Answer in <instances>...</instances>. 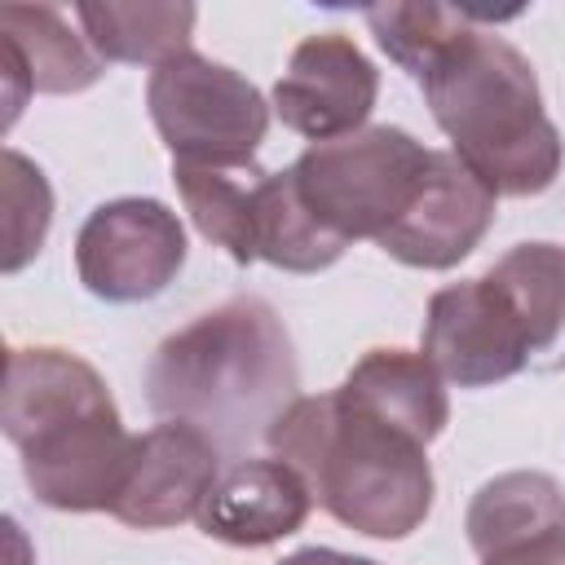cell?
Listing matches in <instances>:
<instances>
[{
  "label": "cell",
  "mask_w": 565,
  "mask_h": 565,
  "mask_svg": "<svg viewBox=\"0 0 565 565\" xmlns=\"http://www.w3.org/2000/svg\"><path fill=\"white\" fill-rule=\"evenodd\" d=\"M300 366L278 309L260 296H230L172 331L146 366V402L159 419L207 433L221 450L265 441L300 397Z\"/></svg>",
  "instance_id": "1"
},
{
  "label": "cell",
  "mask_w": 565,
  "mask_h": 565,
  "mask_svg": "<svg viewBox=\"0 0 565 565\" xmlns=\"http://www.w3.org/2000/svg\"><path fill=\"white\" fill-rule=\"evenodd\" d=\"M4 437L31 494L53 512H110L137 437L93 362L57 344L9 349L0 393Z\"/></svg>",
  "instance_id": "2"
},
{
  "label": "cell",
  "mask_w": 565,
  "mask_h": 565,
  "mask_svg": "<svg viewBox=\"0 0 565 565\" xmlns=\"http://www.w3.org/2000/svg\"><path fill=\"white\" fill-rule=\"evenodd\" d=\"M265 446L300 472L318 508L366 539H406L433 508L428 446L340 388L296 397Z\"/></svg>",
  "instance_id": "3"
},
{
  "label": "cell",
  "mask_w": 565,
  "mask_h": 565,
  "mask_svg": "<svg viewBox=\"0 0 565 565\" xmlns=\"http://www.w3.org/2000/svg\"><path fill=\"white\" fill-rule=\"evenodd\" d=\"M450 154L499 199L543 194L561 172V132L543 115L530 57L494 31L472 26L419 79Z\"/></svg>",
  "instance_id": "4"
},
{
  "label": "cell",
  "mask_w": 565,
  "mask_h": 565,
  "mask_svg": "<svg viewBox=\"0 0 565 565\" xmlns=\"http://www.w3.org/2000/svg\"><path fill=\"white\" fill-rule=\"evenodd\" d=\"M428 154L433 150L419 146L406 128L371 124L335 141H313L291 163V177L309 212L331 234H340L344 243L380 238L415 203Z\"/></svg>",
  "instance_id": "5"
},
{
  "label": "cell",
  "mask_w": 565,
  "mask_h": 565,
  "mask_svg": "<svg viewBox=\"0 0 565 565\" xmlns=\"http://www.w3.org/2000/svg\"><path fill=\"white\" fill-rule=\"evenodd\" d=\"M150 119L181 163L207 168H252L265 132L269 102L238 71L185 49L150 71L146 84Z\"/></svg>",
  "instance_id": "6"
},
{
  "label": "cell",
  "mask_w": 565,
  "mask_h": 565,
  "mask_svg": "<svg viewBox=\"0 0 565 565\" xmlns=\"http://www.w3.org/2000/svg\"><path fill=\"white\" fill-rule=\"evenodd\" d=\"M185 265V230L159 199H110L75 234L79 282L110 305H141L168 291Z\"/></svg>",
  "instance_id": "7"
},
{
  "label": "cell",
  "mask_w": 565,
  "mask_h": 565,
  "mask_svg": "<svg viewBox=\"0 0 565 565\" xmlns=\"http://www.w3.org/2000/svg\"><path fill=\"white\" fill-rule=\"evenodd\" d=\"M424 358L459 388H486L521 375L525 335L508 296L486 274L433 291L424 318Z\"/></svg>",
  "instance_id": "8"
},
{
  "label": "cell",
  "mask_w": 565,
  "mask_h": 565,
  "mask_svg": "<svg viewBox=\"0 0 565 565\" xmlns=\"http://www.w3.org/2000/svg\"><path fill=\"white\" fill-rule=\"evenodd\" d=\"M375 97L380 71L371 57L349 35L322 31L291 49L282 79L274 84V115L309 141H335L366 128Z\"/></svg>",
  "instance_id": "9"
},
{
  "label": "cell",
  "mask_w": 565,
  "mask_h": 565,
  "mask_svg": "<svg viewBox=\"0 0 565 565\" xmlns=\"http://www.w3.org/2000/svg\"><path fill=\"white\" fill-rule=\"evenodd\" d=\"M216 477H221V446L190 424L163 419L137 437L110 516L132 530L181 525L203 512Z\"/></svg>",
  "instance_id": "10"
},
{
  "label": "cell",
  "mask_w": 565,
  "mask_h": 565,
  "mask_svg": "<svg viewBox=\"0 0 565 565\" xmlns=\"http://www.w3.org/2000/svg\"><path fill=\"white\" fill-rule=\"evenodd\" d=\"M490 221L494 194L450 150H433L415 203L375 243L411 269H450L486 238Z\"/></svg>",
  "instance_id": "11"
},
{
  "label": "cell",
  "mask_w": 565,
  "mask_h": 565,
  "mask_svg": "<svg viewBox=\"0 0 565 565\" xmlns=\"http://www.w3.org/2000/svg\"><path fill=\"white\" fill-rule=\"evenodd\" d=\"M309 508H313V494L291 463L238 459L216 477L199 512V530L230 547H269L296 534Z\"/></svg>",
  "instance_id": "12"
},
{
  "label": "cell",
  "mask_w": 565,
  "mask_h": 565,
  "mask_svg": "<svg viewBox=\"0 0 565 565\" xmlns=\"http://www.w3.org/2000/svg\"><path fill=\"white\" fill-rule=\"evenodd\" d=\"M486 278L508 296L521 322L525 371H565V247L516 243L486 269Z\"/></svg>",
  "instance_id": "13"
},
{
  "label": "cell",
  "mask_w": 565,
  "mask_h": 565,
  "mask_svg": "<svg viewBox=\"0 0 565 565\" xmlns=\"http://www.w3.org/2000/svg\"><path fill=\"white\" fill-rule=\"evenodd\" d=\"M340 393L353 397L358 406L384 415L388 424L406 428L424 446L433 437H441V428L450 419V402H446L441 375L433 371V362L424 353H406V349H371V353H362L353 362V371L344 375Z\"/></svg>",
  "instance_id": "14"
},
{
  "label": "cell",
  "mask_w": 565,
  "mask_h": 565,
  "mask_svg": "<svg viewBox=\"0 0 565 565\" xmlns=\"http://www.w3.org/2000/svg\"><path fill=\"white\" fill-rule=\"evenodd\" d=\"M463 530H468L477 561L508 552L516 543L556 534V530H565V490L556 477L534 472V468L499 472L494 481H486L472 494Z\"/></svg>",
  "instance_id": "15"
},
{
  "label": "cell",
  "mask_w": 565,
  "mask_h": 565,
  "mask_svg": "<svg viewBox=\"0 0 565 565\" xmlns=\"http://www.w3.org/2000/svg\"><path fill=\"white\" fill-rule=\"evenodd\" d=\"M0 44L22 57L31 93H84L106 71L97 49L53 4H0Z\"/></svg>",
  "instance_id": "16"
},
{
  "label": "cell",
  "mask_w": 565,
  "mask_h": 565,
  "mask_svg": "<svg viewBox=\"0 0 565 565\" xmlns=\"http://www.w3.org/2000/svg\"><path fill=\"white\" fill-rule=\"evenodd\" d=\"M252 199H256V260H269L274 269L287 274H318L344 256L349 243L309 212L291 168L260 172Z\"/></svg>",
  "instance_id": "17"
},
{
  "label": "cell",
  "mask_w": 565,
  "mask_h": 565,
  "mask_svg": "<svg viewBox=\"0 0 565 565\" xmlns=\"http://www.w3.org/2000/svg\"><path fill=\"white\" fill-rule=\"evenodd\" d=\"M84 40L102 62H168L190 49L194 4H75Z\"/></svg>",
  "instance_id": "18"
},
{
  "label": "cell",
  "mask_w": 565,
  "mask_h": 565,
  "mask_svg": "<svg viewBox=\"0 0 565 565\" xmlns=\"http://www.w3.org/2000/svg\"><path fill=\"white\" fill-rule=\"evenodd\" d=\"M172 181L177 194L194 221V230L225 247L234 265H252L256 260V181L243 185L230 168H207V163H181L172 159Z\"/></svg>",
  "instance_id": "19"
},
{
  "label": "cell",
  "mask_w": 565,
  "mask_h": 565,
  "mask_svg": "<svg viewBox=\"0 0 565 565\" xmlns=\"http://www.w3.org/2000/svg\"><path fill=\"white\" fill-rule=\"evenodd\" d=\"M481 18L468 9H446V4H375L366 9V26L375 44L411 75L424 79L433 62L459 44Z\"/></svg>",
  "instance_id": "20"
},
{
  "label": "cell",
  "mask_w": 565,
  "mask_h": 565,
  "mask_svg": "<svg viewBox=\"0 0 565 565\" xmlns=\"http://www.w3.org/2000/svg\"><path fill=\"white\" fill-rule=\"evenodd\" d=\"M49 221H53V190L44 172L26 154L4 150V256H0L4 274H18L26 260L40 256L49 238Z\"/></svg>",
  "instance_id": "21"
},
{
  "label": "cell",
  "mask_w": 565,
  "mask_h": 565,
  "mask_svg": "<svg viewBox=\"0 0 565 565\" xmlns=\"http://www.w3.org/2000/svg\"><path fill=\"white\" fill-rule=\"evenodd\" d=\"M481 565H565V530L530 539V543L494 552V556H481Z\"/></svg>",
  "instance_id": "22"
},
{
  "label": "cell",
  "mask_w": 565,
  "mask_h": 565,
  "mask_svg": "<svg viewBox=\"0 0 565 565\" xmlns=\"http://www.w3.org/2000/svg\"><path fill=\"white\" fill-rule=\"evenodd\" d=\"M0 79H4V128H9L18 119V110L26 106V97H31L26 66H22V57L9 44H0Z\"/></svg>",
  "instance_id": "23"
},
{
  "label": "cell",
  "mask_w": 565,
  "mask_h": 565,
  "mask_svg": "<svg viewBox=\"0 0 565 565\" xmlns=\"http://www.w3.org/2000/svg\"><path fill=\"white\" fill-rule=\"evenodd\" d=\"M278 565H380V561L349 556V552H335V547H300V552H291V556L278 561Z\"/></svg>",
  "instance_id": "24"
}]
</instances>
